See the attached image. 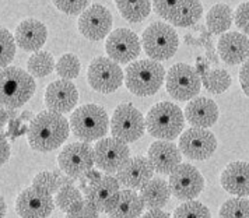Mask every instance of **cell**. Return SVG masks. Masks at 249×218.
Masks as SVG:
<instances>
[{
	"label": "cell",
	"mask_w": 249,
	"mask_h": 218,
	"mask_svg": "<svg viewBox=\"0 0 249 218\" xmlns=\"http://www.w3.org/2000/svg\"><path fill=\"white\" fill-rule=\"evenodd\" d=\"M185 123V115L175 103L164 101L156 103L146 115L147 132L160 140L171 141L181 134Z\"/></svg>",
	"instance_id": "cell-4"
},
{
	"label": "cell",
	"mask_w": 249,
	"mask_h": 218,
	"mask_svg": "<svg viewBox=\"0 0 249 218\" xmlns=\"http://www.w3.org/2000/svg\"><path fill=\"white\" fill-rule=\"evenodd\" d=\"M147 158L156 172L171 175L181 165V150L171 141L159 140L150 146Z\"/></svg>",
	"instance_id": "cell-20"
},
{
	"label": "cell",
	"mask_w": 249,
	"mask_h": 218,
	"mask_svg": "<svg viewBox=\"0 0 249 218\" xmlns=\"http://www.w3.org/2000/svg\"><path fill=\"white\" fill-rule=\"evenodd\" d=\"M234 21L232 9L227 4H215L206 16V25L213 35H218L230 30Z\"/></svg>",
	"instance_id": "cell-28"
},
{
	"label": "cell",
	"mask_w": 249,
	"mask_h": 218,
	"mask_svg": "<svg viewBox=\"0 0 249 218\" xmlns=\"http://www.w3.org/2000/svg\"><path fill=\"white\" fill-rule=\"evenodd\" d=\"M165 79V69L160 62L144 59L137 60L127 66L124 74V84L127 90L139 97L154 95L162 85Z\"/></svg>",
	"instance_id": "cell-3"
},
{
	"label": "cell",
	"mask_w": 249,
	"mask_h": 218,
	"mask_svg": "<svg viewBox=\"0 0 249 218\" xmlns=\"http://www.w3.org/2000/svg\"><path fill=\"white\" fill-rule=\"evenodd\" d=\"M55 208L52 195L39 187H27L16 200V211L21 218H48Z\"/></svg>",
	"instance_id": "cell-15"
},
{
	"label": "cell",
	"mask_w": 249,
	"mask_h": 218,
	"mask_svg": "<svg viewBox=\"0 0 249 218\" xmlns=\"http://www.w3.org/2000/svg\"><path fill=\"white\" fill-rule=\"evenodd\" d=\"M200 42L202 46L206 48L207 53H206V58L210 59V62L213 65H218V56L215 55L214 50V42H213V34L210 31H206V28L203 27L202 30V36H200Z\"/></svg>",
	"instance_id": "cell-41"
},
{
	"label": "cell",
	"mask_w": 249,
	"mask_h": 218,
	"mask_svg": "<svg viewBox=\"0 0 249 218\" xmlns=\"http://www.w3.org/2000/svg\"><path fill=\"white\" fill-rule=\"evenodd\" d=\"M70 122L60 114L51 111L39 112L31 120L27 129L28 144L41 152H49L59 149L69 137Z\"/></svg>",
	"instance_id": "cell-1"
},
{
	"label": "cell",
	"mask_w": 249,
	"mask_h": 218,
	"mask_svg": "<svg viewBox=\"0 0 249 218\" xmlns=\"http://www.w3.org/2000/svg\"><path fill=\"white\" fill-rule=\"evenodd\" d=\"M142 44L144 52L151 60H168L178 50V34L168 24L156 21L150 24L143 33Z\"/></svg>",
	"instance_id": "cell-6"
},
{
	"label": "cell",
	"mask_w": 249,
	"mask_h": 218,
	"mask_svg": "<svg viewBox=\"0 0 249 218\" xmlns=\"http://www.w3.org/2000/svg\"><path fill=\"white\" fill-rule=\"evenodd\" d=\"M174 218H212V213L200 201H185L174 211Z\"/></svg>",
	"instance_id": "cell-35"
},
{
	"label": "cell",
	"mask_w": 249,
	"mask_h": 218,
	"mask_svg": "<svg viewBox=\"0 0 249 218\" xmlns=\"http://www.w3.org/2000/svg\"><path fill=\"white\" fill-rule=\"evenodd\" d=\"M87 79L92 90L109 94L116 91L124 84V70L112 59L98 56L90 63Z\"/></svg>",
	"instance_id": "cell-11"
},
{
	"label": "cell",
	"mask_w": 249,
	"mask_h": 218,
	"mask_svg": "<svg viewBox=\"0 0 249 218\" xmlns=\"http://www.w3.org/2000/svg\"><path fill=\"white\" fill-rule=\"evenodd\" d=\"M153 9L160 17L177 27H195L203 14L202 3L195 0H156Z\"/></svg>",
	"instance_id": "cell-9"
},
{
	"label": "cell",
	"mask_w": 249,
	"mask_h": 218,
	"mask_svg": "<svg viewBox=\"0 0 249 218\" xmlns=\"http://www.w3.org/2000/svg\"><path fill=\"white\" fill-rule=\"evenodd\" d=\"M81 200H83L81 192L77 187H74L73 184L62 186V189L57 192L56 197H55V203L65 213H69V210L74 204H77L79 201H81Z\"/></svg>",
	"instance_id": "cell-34"
},
{
	"label": "cell",
	"mask_w": 249,
	"mask_h": 218,
	"mask_svg": "<svg viewBox=\"0 0 249 218\" xmlns=\"http://www.w3.org/2000/svg\"><path fill=\"white\" fill-rule=\"evenodd\" d=\"M112 28V14L101 4H91L80 16L79 31L90 41H101Z\"/></svg>",
	"instance_id": "cell-18"
},
{
	"label": "cell",
	"mask_w": 249,
	"mask_h": 218,
	"mask_svg": "<svg viewBox=\"0 0 249 218\" xmlns=\"http://www.w3.org/2000/svg\"><path fill=\"white\" fill-rule=\"evenodd\" d=\"M234 23L245 35H249V1L241 3L234 13Z\"/></svg>",
	"instance_id": "cell-40"
},
{
	"label": "cell",
	"mask_w": 249,
	"mask_h": 218,
	"mask_svg": "<svg viewBox=\"0 0 249 218\" xmlns=\"http://www.w3.org/2000/svg\"><path fill=\"white\" fill-rule=\"evenodd\" d=\"M27 69L33 77H46L53 71V69H56L55 59L46 50L35 52L27 62Z\"/></svg>",
	"instance_id": "cell-30"
},
{
	"label": "cell",
	"mask_w": 249,
	"mask_h": 218,
	"mask_svg": "<svg viewBox=\"0 0 249 218\" xmlns=\"http://www.w3.org/2000/svg\"><path fill=\"white\" fill-rule=\"evenodd\" d=\"M10 158V146L6 140V134L1 133V165L7 164Z\"/></svg>",
	"instance_id": "cell-43"
},
{
	"label": "cell",
	"mask_w": 249,
	"mask_h": 218,
	"mask_svg": "<svg viewBox=\"0 0 249 218\" xmlns=\"http://www.w3.org/2000/svg\"><path fill=\"white\" fill-rule=\"evenodd\" d=\"M48 36L45 24L35 18H27L17 25L14 38L18 48L27 52H39Z\"/></svg>",
	"instance_id": "cell-23"
},
{
	"label": "cell",
	"mask_w": 249,
	"mask_h": 218,
	"mask_svg": "<svg viewBox=\"0 0 249 218\" xmlns=\"http://www.w3.org/2000/svg\"><path fill=\"white\" fill-rule=\"evenodd\" d=\"M221 186L231 195L238 197L249 196V164L234 161L228 164L221 173Z\"/></svg>",
	"instance_id": "cell-25"
},
{
	"label": "cell",
	"mask_w": 249,
	"mask_h": 218,
	"mask_svg": "<svg viewBox=\"0 0 249 218\" xmlns=\"http://www.w3.org/2000/svg\"><path fill=\"white\" fill-rule=\"evenodd\" d=\"M0 39H1V59H0V65L1 69L9 67V65L12 63L16 55V38L13 36L12 33L6 28H1L0 31Z\"/></svg>",
	"instance_id": "cell-36"
},
{
	"label": "cell",
	"mask_w": 249,
	"mask_h": 218,
	"mask_svg": "<svg viewBox=\"0 0 249 218\" xmlns=\"http://www.w3.org/2000/svg\"><path fill=\"white\" fill-rule=\"evenodd\" d=\"M115 3L122 17L129 23H142L143 20L147 18L151 12V1L147 0H137V1L118 0Z\"/></svg>",
	"instance_id": "cell-29"
},
{
	"label": "cell",
	"mask_w": 249,
	"mask_h": 218,
	"mask_svg": "<svg viewBox=\"0 0 249 218\" xmlns=\"http://www.w3.org/2000/svg\"><path fill=\"white\" fill-rule=\"evenodd\" d=\"M167 91L177 101H192L200 91L202 77L196 67L186 63L174 65L167 73Z\"/></svg>",
	"instance_id": "cell-7"
},
{
	"label": "cell",
	"mask_w": 249,
	"mask_h": 218,
	"mask_svg": "<svg viewBox=\"0 0 249 218\" xmlns=\"http://www.w3.org/2000/svg\"><path fill=\"white\" fill-rule=\"evenodd\" d=\"M33 186L44 189L46 192L57 193L60 190L62 181H60V175L59 172H41L38 173L33 181Z\"/></svg>",
	"instance_id": "cell-37"
},
{
	"label": "cell",
	"mask_w": 249,
	"mask_h": 218,
	"mask_svg": "<svg viewBox=\"0 0 249 218\" xmlns=\"http://www.w3.org/2000/svg\"><path fill=\"white\" fill-rule=\"evenodd\" d=\"M140 218H171V216L162 210H150Z\"/></svg>",
	"instance_id": "cell-44"
},
{
	"label": "cell",
	"mask_w": 249,
	"mask_h": 218,
	"mask_svg": "<svg viewBox=\"0 0 249 218\" xmlns=\"http://www.w3.org/2000/svg\"><path fill=\"white\" fill-rule=\"evenodd\" d=\"M185 44H186V45L202 46V42H200V39H196V38H193L191 34L185 35Z\"/></svg>",
	"instance_id": "cell-45"
},
{
	"label": "cell",
	"mask_w": 249,
	"mask_h": 218,
	"mask_svg": "<svg viewBox=\"0 0 249 218\" xmlns=\"http://www.w3.org/2000/svg\"><path fill=\"white\" fill-rule=\"evenodd\" d=\"M200 77H202L204 88L213 94H223L231 85V76L224 69L209 70L203 73Z\"/></svg>",
	"instance_id": "cell-31"
},
{
	"label": "cell",
	"mask_w": 249,
	"mask_h": 218,
	"mask_svg": "<svg viewBox=\"0 0 249 218\" xmlns=\"http://www.w3.org/2000/svg\"><path fill=\"white\" fill-rule=\"evenodd\" d=\"M239 84H241L242 91L249 97V59L239 70Z\"/></svg>",
	"instance_id": "cell-42"
},
{
	"label": "cell",
	"mask_w": 249,
	"mask_h": 218,
	"mask_svg": "<svg viewBox=\"0 0 249 218\" xmlns=\"http://www.w3.org/2000/svg\"><path fill=\"white\" fill-rule=\"evenodd\" d=\"M34 77L20 67H6L0 73V101L3 108L17 109L34 95Z\"/></svg>",
	"instance_id": "cell-2"
},
{
	"label": "cell",
	"mask_w": 249,
	"mask_h": 218,
	"mask_svg": "<svg viewBox=\"0 0 249 218\" xmlns=\"http://www.w3.org/2000/svg\"><path fill=\"white\" fill-rule=\"evenodd\" d=\"M146 119L142 112L130 103H122L113 111L111 119V133L124 143H133L144 134Z\"/></svg>",
	"instance_id": "cell-8"
},
{
	"label": "cell",
	"mask_w": 249,
	"mask_h": 218,
	"mask_svg": "<svg viewBox=\"0 0 249 218\" xmlns=\"http://www.w3.org/2000/svg\"><path fill=\"white\" fill-rule=\"evenodd\" d=\"M220 218H249V201L245 197H234L224 201L218 213Z\"/></svg>",
	"instance_id": "cell-32"
},
{
	"label": "cell",
	"mask_w": 249,
	"mask_h": 218,
	"mask_svg": "<svg viewBox=\"0 0 249 218\" xmlns=\"http://www.w3.org/2000/svg\"><path fill=\"white\" fill-rule=\"evenodd\" d=\"M79 101V91L73 81L56 80L46 87L45 103L48 109L55 114L70 112Z\"/></svg>",
	"instance_id": "cell-19"
},
{
	"label": "cell",
	"mask_w": 249,
	"mask_h": 218,
	"mask_svg": "<svg viewBox=\"0 0 249 218\" xmlns=\"http://www.w3.org/2000/svg\"><path fill=\"white\" fill-rule=\"evenodd\" d=\"M218 106L217 103L206 97H197L192 100L185 108V117L186 120L195 127L207 129L213 126L218 120Z\"/></svg>",
	"instance_id": "cell-24"
},
{
	"label": "cell",
	"mask_w": 249,
	"mask_h": 218,
	"mask_svg": "<svg viewBox=\"0 0 249 218\" xmlns=\"http://www.w3.org/2000/svg\"><path fill=\"white\" fill-rule=\"evenodd\" d=\"M154 168L146 157H133L118 172L119 184L126 189H143L153 179Z\"/></svg>",
	"instance_id": "cell-21"
},
{
	"label": "cell",
	"mask_w": 249,
	"mask_h": 218,
	"mask_svg": "<svg viewBox=\"0 0 249 218\" xmlns=\"http://www.w3.org/2000/svg\"><path fill=\"white\" fill-rule=\"evenodd\" d=\"M105 50L109 59L118 65H127L140 53V39L132 30L118 28L108 35Z\"/></svg>",
	"instance_id": "cell-17"
},
{
	"label": "cell",
	"mask_w": 249,
	"mask_h": 218,
	"mask_svg": "<svg viewBox=\"0 0 249 218\" xmlns=\"http://www.w3.org/2000/svg\"><path fill=\"white\" fill-rule=\"evenodd\" d=\"M140 197L150 210H160L170 201V184L161 178H153L143 189H140Z\"/></svg>",
	"instance_id": "cell-26"
},
{
	"label": "cell",
	"mask_w": 249,
	"mask_h": 218,
	"mask_svg": "<svg viewBox=\"0 0 249 218\" xmlns=\"http://www.w3.org/2000/svg\"><path fill=\"white\" fill-rule=\"evenodd\" d=\"M171 195L182 201H192L202 193L204 179L197 168L191 164H181L170 175L168 181Z\"/></svg>",
	"instance_id": "cell-13"
},
{
	"label": "cell",
	"mask_w": 249,
	"mask_h": 218,
	"mask_svg": "<svg viewBox=\"0 0 249 218\" xmlns=\"http://www.w3.org/2000/svg\"><path fill=\"white\" fill-rule=\"evenodd\" d=\"M130 160L129 146L115 137L101 138L94 147L95 165L107 173L119 172Z\"/></svg>",
	"instance_id": "cell-12"
},
{
	"label": "cell",
	"mask_w": 249,
	"mask_h": 218,
	"mask_svg": "<svg viewBox=\"0 0 249 218\" xmlns=\"http://www.w3.org/2000/svg\"><path fill=\"white\" fill-rule=\"evenodd\" d=\"M86 176L89 178V181H90V182L91 181H95V179H100V178H101V175H100V173L94 172V171H90V172L87 173Z\"/></svg>",
	"instance_id": "cell-47"
},
{
	"label": "cell",
	"mask_w": 249,
	"mask_h": 218,
	"mask_svg": "<svg viewBox=\"0 0 249 218\" xmlns=\"http://www.w3.org/2000/svg\"><path fill=\"white\" fill-rule=\"evenodd\" d=\"M80 60L73 53H66L57 60L56 73L62 80H74L80 74Z\"/></svg>",
	"instance_id": "cell-33"
},
{
	"label": "cell",
	"mask_w": 249,
	"mask_h": 218,
	"mask_svg": "<svg viewBox=\"0 0 249 218\" xmlns=\"http://www.w3.org/2000/svg\"><path fill=\"white\" fill-rule=\"evenodd\" d=\"M66 218H98V211L87 200H81L69 210Z\"/></svg>",
	"instance_id": "cell-39"
},
{
	"label": "cell",
	"mask_w": 249,
	"mask_h": 218,
	"mask_svg": "<svg viewBox=\"0 0 249 218\" xmlns=\"http://www.w3.org/2000/svg\"><path fill=\"white\" fill-rule=\"evenodd\" d=\"M70 127L76 137L84 143H90L107 134L109 129V117L102 106L87 103L77 108L70 116Z\"/></svg>",
	"instance_id": "cell-5"
},
{
	"label": "cell",
	"mask_w": 249,
	"mask_h": 218,
	"mask_svg": "<svg viewBox=\"0 0 249 218\" xmlns=\"http://www.w3.org/2000/svg\"><path fill=\"white\" fill-rule=\"evenodd\" d=\"M215 149L217 138L207 129L192 127L179 137V150L185 157L191 160H207L214 154Z\"/></svg>",
	"instance_id": "cell-16"
},
{
	"label": "cell",
	"mask_w": 249,
	"mask_h": 218,
	"mask_svg": "<svg viewBox=\"0 0 249 218\" xmlns=\"http://www.w3.org/2000/svg\"><path fill=\"white\" fill-rule=\"evenodd\" d=\"M217 50L227 65H239L249 58V38L241 33H226L220 36Z\"/></svg>",
	"instance_id": "cell-22"
},
{
	"label": "cell",
	"mask_w": 249,
	"mask_h": 218,
	"mask_svg": "<svg viewBox=\"0 0 249 218\" xmlns=\"http://www.w3.org/2000/svg\"><path fill=\"white\" fill-rule=\"evenodd\" d=\"M59 168L73 179H79L90 172L94 161V147L89 143H70L57 155Z\"/></svg>",
	"instance_id": "cell-10"
},
{
	"label": "cell",
	"mask_w": 249,
	"mask_h": 218,
	"mask_svg": "<svg viewBox=\"0 0 249 218\" xmlns=\"http://www.w3.org/2000/svg\"><path fill=\"white\" fill-rule=\"evenodd\" d=\"M0 204H1V216L0 217L4 218V216H6V201H4V197L0 199Z\"/></svg>",
	"instance_id": "cell-48"
},
{
	"label": "cell",
	"mask_w": 249,
	"mask_h": 218,
	"mask_svg": "<svg viewBox=\"0 0 249 218\" xmlns=\"http://www.w3.org/2000/svg\"><path fill=\"white\" fill-rule=\"evenodd\" d=\"M144 203L142 197L130 189L121 192L118 204L109 213L111 218H140L143 216Z\"/></svg>",
	"instance_id": "cell-27"
},
{
	"label": "cell",
	"mask_w": 249,
	"mask_h": 218,
	"mask_svg": "<svg viewBox=\"0 0 249 218\" xmlns=\"http://www.w3.org/2000/svg\"><path fill=\"white\" fill-rule=\"evenodd\" d=\"M13 116H14L13 112H9V111H6L4 108H1V126H4L6 122H7L10 117H13Z\"/></svg>",
	"instance_id": "cell-46"
},
{
	"label": "cell",
	"mask_w": 249,
	"mask_h": 218,
	"mask_svg": "<svg viewBox=\"0 0 249 218\" xmlns=\"http://www.w3.org/2000/svg\"><path fill=\"white\" fill-rule=\"evenodd\" d=\"M121 184L111 175L91 181L86 190V200L98 213H111L121 197Z\"/></svg>",
	"instance_id": "cell-14"
},
{
	"label": "cell",
	"mask_w": 249,
	"mask_h": 218,
	"mask_svg": "<svg viewBox=\"0 0 249 218\" xmlns=\"http://www.w3.org/2000/svg\"><path fill=\"white\" fill-rule=\"evenodd\" d=\"M53 3L60 12L66 13L69 16H74V14L81 16L90 7V1L87 0H56Z\"/></svg>",
	"instance_id": "cell-38"
}]
</instances>
